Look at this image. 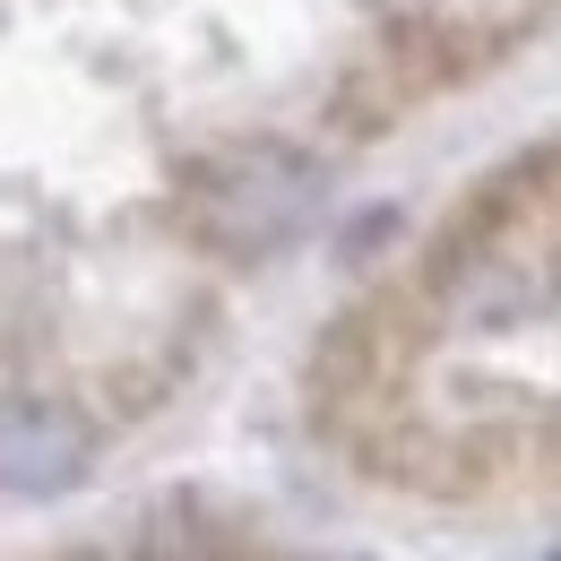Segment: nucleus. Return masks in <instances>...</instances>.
Returning a JSON list of instances; mask_svg holds the SVG:
<instances>
[{"label":"nucleus","instance_id":"1","mask_svg":"<svg viewBox=\"0 0 561 561\" xmlns=\"http://www.w3.org/2000/svg\"><path fill=\"white\" fill-rule=\"evenodd\" d=\"M311 164L302 156H285V147H251V156H225L199 173V191H191V216H199V233L225 242V251H268L285 242L302 216H311Z\"/></svg>","mask_w":561,"mask_h":561},{"label":"nucleus","instance_id":"2","mask_svg":"<svg viewBox=\"0 0 561 561\" xmlns=\"http://www.w3.org/2000/svg\"><path fill=\"white\" fill-rule=\"evenodd\" d=\"M78 467H87L78 415L44 407V398L0 407V492H70Z\"/></svg>","mask_w":561,"mask_h":561}]
</instances>
